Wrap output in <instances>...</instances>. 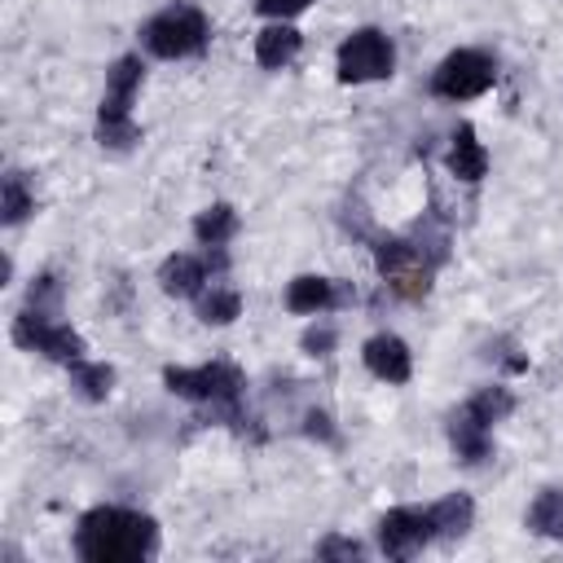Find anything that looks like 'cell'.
<instances>
[{
  "label": "cell",
  "instance_id": "6da1fadb",
  "mask_svg": "<svg viewBox=\"0 0 563 563\" xmlns=\"http://www.w3.org/2000/svg\"><path fill=\"white\" fill-rule=\"evenodd\" d=\"M158 550V523L128 506H97L79 515L75 554L88 563H136Z\"/></svg>",
  "mask_w": 563,
  "mask_h": 563
},
{
  "label": "cell",
  "instance_id": "7a4b0ae2",
  "mask_svg": "<svg viewBox=\"0 0 563 563\" xmlns=\"http://www.w3.org/2000/svg\"><path fill=\"white\" fill-rule=\"evenodd\" d=\"M163 383H167V391H176V396H185V400H194V405H207L211 413H220L224 422H242V409H238V400H242V387H246V374L238 369V365H229V361H207V365H194V369H163Z\"/></svg>",
  "mask_w": 563,
  "mask_h": 563
},
{
  "label": "cell",
  "instance_id": "3957f363",
  "mask_svg": "<svg viewBox=\"0 0 563 563\" xmlns=\"http://www.w3.org/2000/svg\"><path fill=\"white\" fill-rule=\"evenodd\" d=\"M141 57L123 53L110 70H106V97L97 106V141L106 150H132L141 141V128L132 119V101H136V88H141Z\"/></svg>",
  "mask_w": 563,
  "mask_h": 563
},
{
  "label": "cell",
  "instance_id": "277c9868",
  "mask_svg": "<svg viewBox=\"0 0 563 563\" xmlns=\"http://www.w3.org/2000/svg\"><path fill=\"white\" fill-rule=\"evenodd\" d=\"M211 40V22L198 4L189 0H172L167 9H158L145 26H141V44L163 57V62H180V57H198Z\"/></svg>",
  "mask_w": 563,
  "mask_h": 563
},
{
  "label": "cell",
  "instance_id": "5b68a950",
  "mask_svg": "<svg viewBox=\"0 0 563 563\" xmlns=\"http://www.w3.org/2000/svg\"><path fill=\"white\" fill-rule=\"evenodd\" d=\"M374 260H378V273L383 282L391 286L396 299H422L431 290V273L440 268L422 246L418 238H387V233H374Z\"/></svg>",
  "mask_w": 563,
  "mask_h": 563
},
{
  "label": "cell",
  "instance_id": "8992f818",
  "mask_svg": "<svg viewBox=\"0 0 563 563\" xmlns=\"http://www.w3.org/2000/svg\"><path fill=\"white\" fill-rule=\"evenodd\" d=\"M13 343L26 347V352H40L48 361H62V365H75L84 361V339L57 321V312H40V308H22L13 317Z\"/></svg>",
  "mask_w": 563,
  "mask_h": 563
},
{
  "label": "cell",
  "instance_id": "52a82bcc",
  "mask_svg": "<svg viewBox=\"0 0 563 563\" xmlns=\"http://www.w3.org/2000/svg\"><path fill=\"white\" fill-rule=\"evenodd\" d=\"M497 79V62L484 48H453L435 75H431V92L444 101H471L479 92H488Z\"/></svg>",
  "mask_w": 563,
  "mask_h": 563
},
{
  "label": "cell",
  "instance_id": "ba28073f",
  "mask_svg": "<svg viewBox=\"0 0 563 563\" xmlns=\"http://www.w3.org/2000/svg\"><path fill=\"white\" fill-rule=\"evenodd\" d=\"M334 66H339V79L343 84H374V79H387L391 75L396 48H391V40L378 26H361V31H352L339 44Z\"/></svg>",
  "mask_w": 563,
  "mask_h": 563
},
{
  "label": "cell",
  "instance_id": "9c48e42d",
  "mask_svg": "<svg viewBox=\"0 0 563 563\" xmlns=\"http://www.w3.org/2000/svg\"><path fill=\"white\" fill-rule=\"evenodd\" d=\"M427 541H435V523L427 510H413V506H396L378 519V550L387 559H413Z\"/></svg>",
  "mask_w": 563,
  "mask_h": 563
},
{
  "label": "cell",
  "instance_id": "30bf717a",
  "mask_svg": "<svg viewBox=\"0 0 563 563\" xmlns=\"http://www.w3.org/2000/svg\"><path fill=\"white\" fill-rule=\"evenodd\" d=\"M361 361H365V369H369L374 378H383V383H409V374H413V352H409V343L396 339V334H374V339H365Z\"/></svg>",
  "mask_w": 563,
  "mask_h": 563
},
{
  "label": "cell",
  "instance_id": "8fae6325",
  "mask_svg": "<svg viewBox=\"0 0 563 563\" xmlns=\"http://www.w3.org/2000/svg\"><path fill=\"white\" fill-rule=\"evenodd\" d=\"M207 277H211V264L202 255H189V251L167 255L163 268H158V286L176 299H198L207 290Z\"/></svg>",
  "mask_w": 563,
  "mask_h": 563
},
{
  "label": "cell",
  "instance_id": "7c38bea8",
  "mask_svg": "<svg viewBox=\"0 0 563 563\" xmlns=\"http://www.w3.org/2000/svg\"><path fill=\"white\" fill-rule=\"evenodd\" d=\"M449 444H453V453L466 462V466H479L488 453H493V427L479 418V413H471L466 405L449 418Z\"/></svg>",
  "mask_w": 563,
  "mask_h": 563
},
{
  "label": "cell",
  "instance_id": "4fadbf2b",
  "mask_svg": "<svg viewBox=\"0 0 563 563\" xmlns=\"http://www.w3.org/2000/svg\"><path fill=\"white\" fill-rule=\"evenodd\" d=\"M449 172L462 180V185H475V180H484L488 176V150H484V141L475 136V128L471 123H457V132H453V141H449Z\"/></svg>",
  "mask_w": 563,
  "mask_h": 563
},
{
  "label": "cell",
  "instance_id": "5bb4252c",
  "mask_svg": "<svg viewBox=\"0 0 563 563\" xmlns=\"http://www.w3.org/2000/svg\"><path fill=\"white\" fill-rule=\"evenodd\" d=\"M343 299V290L330 282V277H317V273H303L286 286V308L290 312H303V317H317L325 308H334Z\"/></svg>",
  "mask_w": 563,
  "mask_h": 563
},
{
  "label": "cell",
  "instance_id": "9a60e30c",
  "mask_svg": "<svg viewBox=\"0 0 563 563\" xmlns=\"http://www.w3.org/2000/svg\"><path fill=\"white\" fill-rule=\"evenodd\" d=\"M299 44H303V35L290 22H273V26H264L255 35V62L264 70H282V66H290L299 57Z\"/></svg>",
  "mask_w": 563,
  "mask_h": 563
},
{
  "label": "cell",
  "instance_id": "2e32d148",
  "mask_svg": "<svg viewBox=\"0 0 563 563\" xmlns=\"http://www.w3.org/2000/svg\"><path fill=\"white\" fill-rule=\"evenodd\" d=\"M427 515H431V523H435V537H462L466 528H471V519H475V501L466 497V493H449V497H440V501H431L427 506Z\"/></svg>",
  "mask_w": 563,
  "mask_h": 563
},
{
  "label": "cell",
  "instance_id": "e0dca14e",
  "mask_svg": "<svg viewBox=\"0 0 563 563\" xmlns=\"http://www.w3.org/2000/svg\"><path fill=\"white\" fill-rule=\"evenodd\" d=\"M233 233H238V211H233L229 202H211V207L198 211V220H194L198 246H224Z\"/></svg>",
  "mask_w": 563,
  "mask_h": 563
},
{
  "label": "cell",
  "instance_id": "ac0fdd59",
  "mask_svg": "<svg viewBox=\"0 0 563 563\" xmlns=\"http://www.w3.org/2000/svg\"><path fill=\"white\" fill-rule=\"evenodd\" d=\"M537 537H563V488H541L523 515Z\"/></svg>",
  "mask_w": 563,
  "mask_h": 563
},
{
  "label": "cell",
  "instance_id": "d6986e66",
  "mask_svg": "<svg viewBox=\"0 0 563 563\" xmlns=\"http://www.w3.org/2000/svg\"><path fill=\"white\" fill-rule=\"evenodd\" d=\"M31 211H35V194H31L26 176L22 172H4V185H0V220L4 224H22Z\"/></svg>",
  "mask_w": 563,
  "mask_h": 563
},
{
  "label": "cell",
  "instance_id": "ffe728a7",
  "mask_svg": "<svg viewBox=\"0 0 563 563\" xmlns=\"http://www.w3.org/2000/svg\"><path fill=\"white\" fill-rule=\"evenodd\" d=\"M198 317H202L207 325H229V321L242 317V295H238L233 286H216V282H211V290L198 295Z\"/></svg>",
  "mask_w": 563,
  "mask_h": 563
},
{
  "label": "cell",
  "instance_id": "44dd1931",
  "mask_svg": "<svg viewBox=\"0 0 563 563\" xmlns=\"http://www.w3.org/2000/svg\"><path fill=\"white\" fill-rule=\"evenodd\" d=\"M70 387L84 396V400H106L110 387H114V369L106 361H75L70 365Z\"/></svg>",
  "mask_w": 563,
  "mask_h": 563
},
{
  "label": "cell",
  "instance_id": "7402d4cb",
  "mask_svg": "<svg viewBox=\"0 0 563 563\" xmlns=\"http://www.w3.org/2000/svg\"><path fill=\"white\" fill-rule=\"evenodd\" d=\"M26 308H40V312H62V277L57 273H40L26 290Z\"/></svg>",
  "mask_w": 563,
  "mask_h": 563
},
{
  "label": "cell",
  "instance_id": "603a6c76",
  "mask_svg": "<svg viewBox=\"0 0 563 563\" xmlns=\"http://www.w3.org/2000/svg\"><path fill=\"white\" fill-rule=\"evenodd\" d=\"M303 435H308V440H321V444H334V440H339L334 418H330L325 409H308V413H303Z\"/></svg>",
  "mask_w": 563,
  "mask_h": 563
},
{
  "label": "cell",
  "instance_id": "cb8c5ba5",
  "mask_svg": "<svg viewBox=\"0 0 563 563\" xmlns=\"http://www.w3.org/2000/svg\"><path fill=\"white\" fill-rule=\"evenodd\" d=\"M361 554H365V545L352 541V537H325V541H317V559H361Z\"/></svg>",
  "mask_w": 563,
  "mask_h": 563
},
{
  "label": "cell",
  "instance_id": "d4e9b609",
  "mask_svg": "<svg viewBox=\"0 0 563 563\" xmlns=\"http://www.w3.org/2000/svg\"><path fill=\"white\" fill-rule=\"evenodd\" d=\"M334 339H339V334H334V325H325V321H321V325H308L299 343H303V352H308V356H325V352L334 347Z\"/></svg>",
  "mask_w": 563,
  "mask_h": 563
},
{
  "label": "cell",
  "instance_id": "484cf974",
  "mask_svg": "<svg viewBox=\"0 0 563 563\" xmlns=\"http://www.w3.org/2000/svg\"><path fill=\"white\" fill-rule=\"evenodd\" d=\"M312 0H255V9L264 13V18H273V22H290L295 13H303Z\"/></svg>",
  "mask_w": 563,
  "mask_h": 563
}]
</instances>
